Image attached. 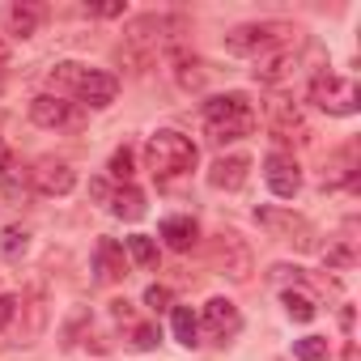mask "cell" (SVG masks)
Segmentation results:
<instances>
[{"instance_id": "obj_2", "label": "cell", "mask_w": 361, "mask_h": 361, "mask_svg": "<svg viewBox=\"0 0 361 361\" xmlns=\"http://www.w3.org/2000/svg\"><path fill=\"white\" fill-rule=\"evenodd\" d=\"M196 140L183 136V132H174V128H161L145 140V166L153 170V178H178V174H188L196 170Z\"/></svg>"}, {"instance_id": "obj_37", "label": "cell", "mask_w": 361, "mask_h": 361, "mask_svg": "<svg viewBox=\"0 0 361 361\" xmlns=\"http://www.w3.org/2000/svg\"><path fill=\"white\" fill-rule=\"evenodd\" d=\"M0 94H5V77H0Z\"/></svg>"}, {"instance_id": "obj_3", "label": "cell", "mask_w": 361, "mask_h": 361, "mask_svg": "<svg viewBox=\"0 0 361 361\" xmlns=\"http://www.w3.org/2000/svg\"><path fill=\"white\" fill-rule=\"evenodd\" d=\"M298 30L289 22H247V26H234L226 35V51L230 56H264V51H276V47H289Z\"/></svg>"}, {"instance_id": "obj_1", "label": "cell", "mask_w": 361, "mask_h": 361, "mask_svg": "<svg viewBox=\"0 0 361 361\" xmlns=\"http://www.w3.org/2000/svg\"><path fill=\"white\" fill-rule=\"evenodd\" d=\"M255 123L259 119H255V106H251L247 94H217V98L204 102V132L217 145H234V140L251 136Z\"/></svg>"}, {"instance_id": "obj_8", "label": "cell", "mask_w": 361, "mask_h": 361, "mask_svg": "<svg viewBox=\"0 0 361 361\" xmlns=\"http://www.w3.org/2000/svg\"><path fill=\"white\" fill-rule=\"evenodd\" d=\"M217 268H221L234 285H243V281H251V272H255V255H251V247H247L238 234H221V238H217Z\"/></svg>"}, {"instance_id": "obj_20", "label": "cell", "mask_w": 361, "mask_h": 361, "mask_svg": "<svg viewBox=\"0 0 361 361\" xmlns=\"http://www.w3.org/2000/svg\"><path fill=\"white\" fill-rule=\"evenodd\" d=\"M0 188H5V196L26 192V166H22L9 149H0Z\"/></svg>"}, {"instance_id": "obj_18", "label": "cell", "mask_w": 361, "mask_h": 361, "mask_svg": "<svg viewBox=\"0 0 361 361\" xmlns=\"http://www.w3.org/2000/svg\"><path fill=\"white\" fill-rule=\"evenodd\" d=\"M119 221H140L145 217V192L140 188H132V183H123L115 196H111V204H106Z\"/></svg>"}, {"instance_id": "obj_35", "label": "cell", "mask_w": 361, "mask_h": 361, "mask_svg": "<svg viewBox=\"0 0 361 361\" xmlns=\"http://www.w3.org/2000/svg\"><path fill=\"white\" fill-rule=\"evenodd\" d=\"M111 314H115V319H132V306H128V302H111Z\"/></svg>"}, {"instance_id": "obj_25", "label": "cell", "mask_w": 361, "mask_h": 361, "mask_svg": "<svg viewBox=\"0 0 361 361\" xmlns=\"http://www.w3.org/2000/svg\"><path fill=\"white\" fill-rule=\"evenodd\" d=\"M327 340L323 336H302V340H293V357L298 361H327Z\"/></svg>"}, {"instance_id": "obj_31", "label": "cell", "mask_w": 361, "mask_h": 361, "mask_svg": "<svg viewBox=\"0 0 361 361\" xmlns=\"http://www.w3.org/2000/svg\"><path fill=\"white\" fill-rule=\"evenodd\" d=\"M13 314H18V298L13 293H0V331L13 323Z\"/></svg>"}, {"instance_id": "obj_28", "label": "cell", "mask_w": 361, "mask_h": 361, "mask_svg": "<svg viewBox=\"0 0 361 361\" xmlns=\"http://www.w3.org/2000/svg\"><path fill=\"white\" fill-rule=\"evenodd\" d=\"M145 306H149V310H166V306H170V289H166V285H149V289H145Z\"/></svg>"}, {"instance_id": "obj_5", "label": "cell", "mask_w": 361, "mask_h": 361, "mask_svg": "<svg viewBox=\"0 0 361 361\" xmlns=\"http://www.w3.org/2000/svg\"><path fill=\"white\" fill-rule=\"evenodd\" d=\"M255 221H259L272 238H281V243H289V247H302V251H314V247H319L314 226H310L302 213H293V209H255Z\"/></svg>"}, {"instance_id": "obj_13", "label": "cell", "mask_w": 361, "mask_h": 361, "mask_svg": "<svg viewBox=\"0 0 361 361\" xmlns=\"http://www.w3.org/2000/svg\"><path fill=\"white\" fill-rule=\"evenodd\" d=\"M293 68H298V56L289 51V47H276V51H264V56H255V81L259 85H281V81H289L293 77Z\"/></svg>"}, {"instance_id": "obj_17", "label": "cell", "mask_w": 361, "mask_h": 361, "mask_svg": "<svg viewBox=\"0 0 361 361\" xmlns=\"http://www.w3.org/2000/svg\"><path fill=\"white\" fill-rule=\"evenodd\" d=\"M196 238H200V226H196L192 217H166V221H161V243H166L170 251H192Z\"/></svg>"}, {"instance_id": "obj_32", "label": "cell", "mask_w": 361, "mask_h": 361, "mask_svg": "<svg viewBox=\"0 0 361 361\" xmlns=\"http://www.w3.org/2000/svg\"><path fill=\"white\" fill-rule=\"evenodd\" d=\"M90 196H94L98 204H111V196H115V192H111L106 178H90Z\"/></svg>"}, {"instance_id": "obj_26", "label": "cell", "mask_w": 361, "mask_h": 361, "mask_svg": "<svg viewBox=\"0 0 361 361\" xmlns=\"http://www.w3.org/2000/svg\"><path fill=\"white\" fill-rule=\"evenodd\" d=\"M0 251H5V259H22V255L30 251V234H26L22 226H9L5 238H0Z\"/></svg>"}, {"instance_id": "obj_24", "label": "cell", "mask_w": 361, "mask_h": 361, "mask_svg": "<svg viewBox=\"0 0 361 361\" xmlns=\"http://www.w3.org/2000/svg\"><path fill=\"white\" fill-rule=\"evenodd\" d=\"M174 64H178L174 77H178V85H183V90H204V64L196 56H178Z\"/></svg>"}, {"instance_id": "obj_11", "label": "cell", "mask_w": 361, "mask_h": 361, "mask_svg": "<svg viewBox=\"0 0 361 361\" xmlns=\"http://www.w3.org/2000/svg\"><path fill=\"white\" fill-rule=\"evenodd\" d=\"M204 331L213 336V340H230V336H238V327H243V314H238V306L230 302V298H209L204 302Z\"/></svg>"}, {"instance_id": "obj_34", "label": "cell", "mask_w": 361, "mask_h": 361, "mask_svg": "<svg viewBox=\"0 0 361 361\" xmlns=\"http://www.w3.org/2000/svg\"><path fill=\"white\" fill-rule=\"evenodd\" d=\"M90 13H94V18H119V13H123V5H94Z\"/></svg>"}, {"instance_id": "obj_21", "label": "cell", "mask_w": 361, "mask_h": 361, "mask_svg": "<svg viewBox=\"0 0 361 361\" xmlns=\"http://www.w3.org/2000/svg\"><path fill=\"white\" fill-rule=\"evenodd\" d=\"M281 302H285V314H289L293 323H310V319L319 314V306H314V298H310L306 289H285Z\"/></svg>"}, {"instance_id": "obj_9", "label": "cell", "mask_w": 361, "mask_h": 361, "mask_svg": "<svg viewBox=\"0 0 361 361\" xmlns=\"http://www.w3.org/2000/svg\"><path fill=\"white\" fill-rule=\"evenodd\" d=\"M115 94H119V77H115V73H106V68H85V77H81V85H77V98H81L85 106L106 111V106L115 102Z\"/></svg>"}, {"instance_id": "obj_16", "label": "cell", "mask_w": 361, "mask_h": 361, "mask_svg": "<svg viewBox=\"0 0 361 361\" xmlns=\"http://www.w3.org/2000/svg\"><path fill=\"white\" fill-rule=\"evenodd\" d=\"M43 18H47V9H43V5H35V0H13V5L5 9L9 35H18V39H30V35H39Z\"/></svg>"}, {"instance_id": "obj_4", "label": "cell", "mask_w": 361, "mask_h": 361, "mask_svg": "<svg viewBox=\"0 0 361 361\" xmlns=\"http://www.w3.org/2000/svg\"><path fill=\"white\" fill-rule=\"evenodd\" d=\"M310 102L327 115H357L361 111V90L353 77H336V73H319L310 81Z\"/></svg>"}, {"instance_id": "obj_23", "label": "cell", "mask_w": 361, "mask_h": 361, "mask_svg": "<svg viewBox=\"0 0 361 361\" xmlns=\"http://www.w3.org/2000/svg\"><path fill=\"white\" fill-rule=\"evenodd\" d=\"M123 247H128V259H132L136 268H145V272H153V268H157V243H153L149 234H132Z\"/></svg>"}, {"instance_id": "obj_10", "label": "cell", "mask_w": 361, "mask_h": 361, "mask_svg": "<svg viewBox=\"0 0 361 361\" xmlns=\"http://www.w3.org/2000/svg\"><path fill=\"white\" fill-rule=\"evenodd\" d=\"M247 178H251V157L247 153H226L209 166V188H217V192H238Z\"/></svg>"}, {"instance_id": "obj_7", "label": "cell", "mask_w": 361, "mask_h": 361, "mask_svg": "<svg viewBox=\"0 0 361 361\" xmlns=\"http://www.w3.org/2000/svg\"><path fill=\"white\" fill-rule=\"evenodd\" d=\"M30 183L43 196H68L77 188V170L68 161H60V157H39L35 170H30Z\"/></svg>"}, {"instance_id": "obj_15", "label": "cell", "mask_w": 361, "mask_h": 361, "mask_svg": "<svg viewBox=\"0 0 361 361\" xmlns=\"http://www.w3.org/2000/svg\"><path fill=\"white\" fill-rule=\"evenodd\" d=\"M94 272H98L102 285H115V281L128 276V259H123V247H119L115 238H102V243H98V251H94Z\"/></svg>"}, {"instance_id": "obj_12", "label": "cell", "mask_w": 361, "mask_h": 361, "mask_svg": "<svg viewBox=\"0 0 361 361\" xmlns=\"http://www.w3.org/2000/svg\"><path fill=\"white\" fill-rule=\"evenodd\" d=\"M268 128H272L276 140H302L306 136V119H302L298 102H289V98H272L268 102Z\"/></svg>"}, {"instance_id": "obj_27", "label": "cell", "mask_w": 361, "mask_h": 361, "mask_svg": "<svg viewBox=\"0 0 361 361\" xmlns=\"http://www.w3.org/2000/svg\"><path fill=\"white\" fill-rule=\"evenodd\" d=\"M132 166H136V153H132L128 145L111 153V178H119V183H132V174H136Z\"/></svg>"}, {"instance_id": "obj_30", "label": "cell", "mask_w": 361, "mask_h": 361, "mask_svg": "<svg viewBox=\"0 0 361 361\" xmlns=\"http://www.w3.org/2000/svg\"><path fill=\"white\" fill-rule=\"evenodd\" d=\"M323 264L327 268H348L353 264V251L348 247H331V251H323Z\"/></svg>"}, {"instance_id": "obj_29", "label": "cell", "mask_w": 361, "mask_h": 361, "mask_svg": "<svg viewBox=\"0 0 361 361\" xmlns=\"http://www.w3.org/2000/svg\"><path fill=\"white\" fill-rule=\"evenodd\" d=\"M132 344H136L140 353H149V348L157 344V327H153V323H140V327L132 331Z\"/></svg>"}, {"instance_id": "obj_14", "label": "cell", "mask_w": 361, "mask_h": 361, "mask_svg": "<svg viewBox=\"0 0 361 361\" xmlns=\"http://www.w3.org/2000/svg\"><path fill=\"white\" fill-rule=\"evenodd\" d=\"M30 119L39 128H64V123H73V102L60 94H39L30 102Z\"/></svg>"}, {"instance_id": "obj_36", "label": "cell", "mask_w": 361, "mask_h": 361, "mask_svg": "<svg viewBox=\"0 0 361 361\" xmlns=\"http://www.w3.org/2000/svg\"><path fill=\"white\" fill-rule=\"evenodd\" d=\"M9 60V39H5V30H0V64Z\"/></svg>"}, {"instance_id": "obj_6", "label": "cell", "mask_w": 361, "mask_h": 361, "mask_svg": "<svg viewBox=\"0 0 361 361\" xmlns=\"http://www.w3.org/2000/svg\"><path fill=\"white\" fill-rule=\"evenodd\" d=\"M264 178H268V192L281 200H293L302 192V166L293 153H268L264 157Z\"/></svg>"}, {"instance_id": "obj_22", "label": "cell", "mask_w": 361, "mask_h": 361, "mask_svg": "<svg viewBox=\"0 0 361 361\" xmlns=\"http://www.w3.org/2000/svg\"><path fill=\"white\" fill-rule=\"evenodd\" d=\"M170 323H174V340L183 344V348H196L200 344V319L188 306H174V319Z\"/></svg>"}, {"instance_id": "obj_19", "label": "cell", "mask_w": 361, "mask_h": 361, "mask_svg": "<svg viewBox=\"0 0 361 361\" xmlns=\"http://www.w3.org/2000/svg\"><path fill=\"white\" fill-rule=\"evenodd\" d=\"M81 77H85V64H73V60H60L51 73H47V94H60V98H68V94H77V85H81Z\"/></svg>"}, {"instance_id": "obj_33", "label": "cell", "mask_w": 361, "mask_h": 361, "mask_svg": "<svg viewBox=\"0 0 361 361\" xmlns=\"http://www.w3.org/2000/svg\"><path fill=\"white\" fill-rule=\"evenodd\" d=\"M272 281H293V285H298V281H302V268H289V264H276V268H272Z\"/></svg>"}]
</instances>
